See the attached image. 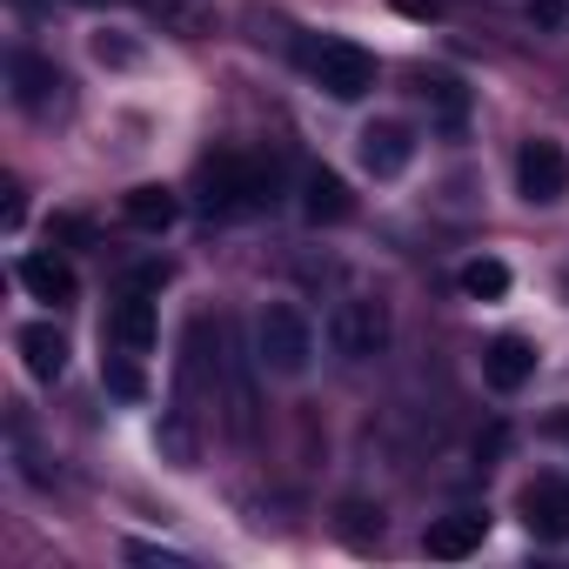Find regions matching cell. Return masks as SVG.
<instances>
[{
	"label": "cell",
	"mask_w": 569,
	"mask_h": 569,
	"mask_svg": "<svg viewBox=\"0 0 569 569\" xmlns=\"http://www.w3.org/2000/svg\"><path fill=\"white\" fill-rule=\"evenodd\" d=\"M254 349H261V369L274 376H309L316 362V329L296 302H268L261 322H254Z\"/></svg>",
	"instance_id": "1"
},
{
	"label": "cell",
	"mask_w": 569,
	"mask_h": 569,
	"mask_svg": "<svg viewBox=\"0 0 569 569\" xmlns=\"http://www.w3.org/2000/svg\"><path fill=\"white\" fill-rule=\"evenodd\" d=\"M261 201H274V174H268V168H254V161H241V154L201 161V208H208V214H248V208H261Z\"/></svg>",
	"instance_id": "2"
},
{
	"label": "cell",
	"mask_w": 569,
	"mask_h": 569,
	"mask_svg": "<svg viewBox=\"0 0 569 569\" xmlns=\"http://www.w3.org/2000/svg\"><path fill=\"white\" fill-rule=\"evenodd\" d=\"M302 61L322 81V94H336V101H362L376 88V54H362L356 41H309Z\"/></svg>",
	"instance_id": "3"
},
{
	"label": "cell",
	"mask_w": 569,
	"mask_h": 569,
	"mask_svg": "<svg viewBox=\"0 0 569 569\" xmlns=\"http://www.w3.org/2000/svg\"><path fill=\"white\" fill-rule=\"evenodd\" d=\"M389 336H396V322H389V302L349 296V302H336V316H329V342H336V356H349V362H369V356H382V349H389Z\"/></svg>",
	"instance_id": "4"
},
{
	"label": "cell",
	"mask_w": 569,
	"mask_h": 569,
	"mask_svg": "<svg viewBox=\"0 0 569 569\" xmlns=\"http://www.w3.org/2000/svg\"><path fill=\"white\" fill-rule=\"evenodd\" d=\"M516 188H522V201L556 208V201L569 194V154H562V141H549V134L522 141V154H516Z\"/></svg>",
	"instance_id": "5"
},
{
	"label": "cell",
	"mask_w": 569,
	"mask_h": 569,
	"mask_svg": "<svg viewBox=\"0 0 569 569\" xmlns=\"http://www.w3.org/2000/svg\"><path fill=\"white\" fill-rule=\"evenodd\" d=\"M8 74H14V101H21L28 114H48V108H61V101H68V94H61V88H68V81H61V68H54V61H41V54H28V48L8 61Z\"/></svg>",
	"instance_id": "6"
},
{
	"label": "cell",
	"mask_w": 569,
	"mask_h": 569,
	"mask_svg": "<svg viewBox=\"0 0 569 569\" xmlns=\"http://www.w3.org/2000/svg\"><path fill=\"white\" fill-rule=\"evenodd\" d=\"M522 522H529V536H542V542H569V482H556V476L529 482V489H522Z\"/></svg>",
	"instance_id": "7"
},
{
	"label": "cell",
	"mask_w": 569,
	"mask_h": 569,
	"mask_svg": "<svg viewBox=\"0 0 569 569\" xmlns=\"http://www.w3.org/2000/svg\"><path fill=\"white\" fill-rule=\"evenodd\" d=\"M409 161H416V134H409L402 121H376V128H362V168H369L376 181H396Z\"/></svg>",
	"instance_id": "8"
},
{
	"label": "cell",
	"mask_w": 569,
	"mask_h": 569,
	"mask_svg": "<svg viewBox=\"0 0 569 569\" xmlns=\"http://www.w3.org/2000/svg\"><path fill=\"white\" fill-rule=\"evenodd\" d=\"M154 336H161L154 302H148L141 289H128V296L114 302V316H108V342H114L121 356H148V349H154Z\"/></svg>",
	"instance_id": "9"
},
{
	"label": "cell",
	"mask_w": 569,
	"mask_h": 569,
	"mask_svg": "<svg viewBox=\"0 0 569 569\" xmlns=\"http://www.w3.org/2000/svg\"><path fill=\"white\" fill-rule=\"evenodd\" d=\"M482 536H489V516H482V509H456V516H436V522H429L422 549L442 556V562H462V556L482 549Z\"/></svg>",
	"instance_id": "10"
},
{
	"label": "cell",
	"mask_w": 569,
	"mask_h": 569,
	"mask_svg": "<svg viewBox=\"0 0 569 569\" xmlns=\"http://www.w3.org/2000/svg\"><path fill=\"white\" fill-rule=\"evenodd\" d=\"M302 214H309L316 228H342V221L356 214V194H349V181H342L336 168H316V174L302 181Z\"/></svg>",
	"instance_id": "11"
},
{
	"label": "cell",
	"mask_w": 569,
	"mask_h": 569,
	"mask_svg": "<svg viewBox=\"0 0 569 569\" xmlns=\"http://www.w3.org/2000/svg\"><path fill=\"white\" fill-rule=\"evenodd\" d=\"M529 376H536V349H529L522 336H496V342L482 349V382H489V389L516 396Z\"/></svg>",
	"instance_id": "12"
},
{
	"label": "cell",
	"mask_w": 569,
	"mask_h": 569,
	"mask_svg": "<svg viewBox=\"0 0 569 569\" xmlns=\"http://www.w3.org/2000/svg\"><path fill=\"white\" fill-rule=\"evenodd\" d=\"M14 349H21V362H28L34 382H61V369H68V336H61L54 322H28V329L14 336Z\"/></svg>",
	"instance_id": "13"
},
{
	"label": "cell",
	"mask_w": 569,
	"mask_h": 569,
	"mask_svg": "<svg viewBox=\"0 0 569 569\" xmlns=\"http://www.w3.org/2000/svg\"><path fill=\"white\" fill-rule=\"evenodd\" d=\"M21 289L34 296V302H74V268L61 261V254H21Z\"/></svg>",
	"instance_id": "14"
},
{
	"label": "cell",
	"mask_w": 569,
	"mask_h": 569,
	"mask_svg": "<svg viewBox=\"0 0 569 569\" xmlns=\"http://www.w3.org/2000/svg\"><path fill=\"white\" fill-rule=\"evenodd\" d=\"M416 94H422V108H429L442 128H462V121H469V88H462L456 74H416Z\"/></svg>",
	"instance_id": "15"
},
{
	"label": "cell",
	"mask_w": 569,
	"mask_h": 569,
	"mask_svg": "<svg viewBox=\"0 0 569 569\" xmlns=\"http://www.w3.org/2000/svg\"><path fill=\"white\" fill-rule=\"evenodd\" d=\"M174 214H181V201H174L168 188H134V194H121V221H128V228H141V234L174 228Z\"/></svg>",
	"instance_id": "16"
},
{
	"label": "cell",
	"mask_w": 569,
	"mask_h": 569,
	"mask_svg": "<svg viewBox=\"0 0 569 569\" xmlns=\"http://www.w3.org/2000/svg\"><path fill=\"white\" fill-rule=\"evenodd\" d=\"M462 296H476V302H496V296H509V268H502L496 254H476V261L462 268Z\"/></svg>",
	"instance_id": "17"
},
{
	"label": "cell",
	"mask_w": 569,
	"mask_h": 569,
	"mask_svg": "<svg viewBox=\"0 0 569 569\" xmlns=\"http://www.w3.org/2000/svg\"><path fill=\"white\" fill-rule=\"evenodd\" d=\"M141 8H148L154 21L181 28V34H201V8H194V0H141Z\"/></svg>",
	"instance_id": "18"
},
{
	"label": "cell",
	"mask_w": 569,
	"mask_h": 569,
	"mask_svg": "<svg viewBox=\"0 0 569 569\" xmlns=\"http://www.w3.org/2000/svg\"><path fill=\"white\" fill-rule=\"evenodd\" d=\"M342 536H349V542H376V536H382V516L369 522L362 502H342Z\"/></svg>",
	"instance_id": "19"
},
{
	"label": "cell",
	"mask_w": 569,
	"mask_h": 569,
	"mask_svg": "<svg viewBox=\"0 0 569 569\" xmlns=\"http://www.w3.org/2000/svg\"><path fill=\"white\" fill-rule=\"evenodd\" d=\"M94 61H101V68H134V61H141V48H134V41L101 34V41H94Z\"/></svg>",
	"instance_id": "20"
},
{
	"label": "cell",
	"mask_w": 569,
	"mask_h": 569,
	"mask_svg": "<svg viewBox=\"0 0 569 569\" xmlns=\"http://www.w3.org/2000/svg\"><path fill=\"white\" fill-rule=\"evenodd\" d=\"M108 389H114L121 402H141V369H134V362H108Z\"/></svg>",
	"instance_id": "21"
},
{
	"label": "cell",
	"mask_w": 569,
	"mask_h": 569,
	"mask_svg": "<svg viewBox=\"0 0 569 569\" xmlns=\"http://www.w3.org/2000/svg\"><path fill=\"white\" fill-rule=\"evenodd\" d=\"M168 274H174L168 261H141V268L128 274V289H141V296H148V289H168Z\"/></svg>",
	"instance_id": "22"
},
{
	"label": "cell",
	"mask_w": 569,
	"mask_h": 569,
	"mask_svg": "<svg viewBox=\"0 0 569 569\" xmlns=\"http://www.w3.org/2000/svg\"><path fill=\"white\" fill-rule=\"evenodd\" d=\"M529 21L536 28H562L569 21V0H529Z\"/></svg>",
	"instance_id": "23"
},
{
	"label": "cell",
	"mask_w": 569,
	"mask_h": 569,
	"mask_svg": "<svg viewBox=\"0 0 569 569\" xmlns=\"http://www.w3.org/2000/svg\"><path fill=\"white\" fill-rule=\"evenodd\" d=\"M94 228L88 221H74V214H61V221H48V241H88Z\"/></svg>",
	"instance_id": "24"
},
{
	"label": "cell",
	"mask_w": 569,
	"mask_h": 569,
	"mask_svg": "<svg viewBox=\"0 0 569 569\" xmlns=\"http://www.w3.org/2000/svg\"><path fill=\"white\" fill-rule=\"evenodd\" d=\"M128 556H134V562H161V569H181V556H168V549H148V542H128Z\"/></svg>",
	"instance_id": "25"
},
{
	"label": "cell",
	"mask_w": 569,
	"mask_h": 569,
	"mask_svg": "<svg viewBox=\"0 0 569 569\" xmlns=\"http://www.w3.org/2000/svg\"><path fill=\"white\" fill-rule=\"evenodd\" d=\"M396 8H402V14H416V21H436V14H442L436 0H396Z\"/></svg>",
	"instance_id": "26"
},
{
	"label": "cell",
	"mask_w": 569,
	"mask_h": 569,
	"mask_svg": "<svg viewBox=\"0 0 569 569\" xmlns=\"http://www.w3.org/2000/svg\"><path fill=\"white\" fill-rule=\"evenodd\" d=\"M81 8H101V0H81Z\"/></svg>",
	"instance_id": "27"
}]
</instances>
